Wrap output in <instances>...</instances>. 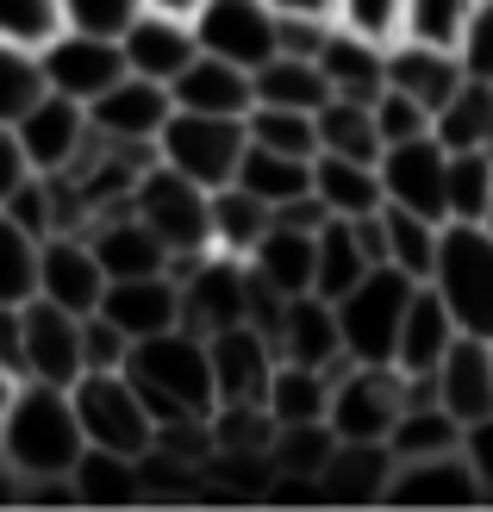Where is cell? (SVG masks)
I'll return each instance as SVG.
<instances>
[{
    "instance_id": "1",
    "label": "cell",
    "mask_w": 493,
    "mask_h": 512,
    "mask_svg": "<svg viewBox=\"0 0 493 512\" xmlns=\"http://www.w3.org/2000/svg\"><path fill=\"white\" fill-rule=\"evenodd\" d=\"M82 419L57 381H19L13 406L0 413V463L13 469L19 494H69V469L82 463ZM75 500V494H69Z\"/></svg>"
},
{
    "instance_id": "2",
    "label": "cell",
    "mask_w": 493,
    "mask_h": 512,
    "mask_svg": "<svg viewBox=\"0 0 493 512\" xmlns=\"http://www.w3.org/2000/svg\"><path fill=\"white\" fill-rule=\"evenodd\" d=\"M125 381L138 388L144 413L150 419H200L213 413V363H206V338H194V331H157V338H138L132 350H125Z\"/></svg>"
},
{
    "instance_id": "3",
    "label": "cell",
    "mask_w": 493,
    "mask_h": 512,
    "mask_svg": "<svg viewBox=\"0 0 493 512\" xmlns=\"http://www.w3.org/2000/svg\"><path fill=\"white\" fill-rule=\"evenodd\" d=\"M425 288L444 300L462 338H493V232L475 219H444Z\"/></svg>"
},
{
    "instance_id": "4",
    "label": "cell",
    "mask_w": 493,
    "mask_h": 512,
    "mask_svg": "<svg viewBox=\"0 0 493 512\" xmlns=\"http://www.w3.org/2000/svg\"><path fill=\"white\" fill-rule=\"evenodd\" d=\"M169 275H175L181 331L219 338L231 325H250V269H244V256H225V250L169 256Z\"/></svg>"
},
{
    "instance_id": "5",
    "label": "cell",
    "mask_w": 493,
    "mask_h": 512,
    "mask_svg": "<svg viewBox=\"0 0 493 512\" xmlns=\"http://www.w3.org/2000/svg\"><path fill=\"white\" fill-rule=\"evenodd\" d=\"M419 281L375 263L369 275L356 281V288H344L331 300L337 313V344H344L350 363H394V338H400V319H406V300Z\"/></svg>"
},
{
    "instance_id": "6",
    "label": "cell",
    "mask_w": 493,
    "mask_h": 512,
    "mask_svg": "<svg viewBox=\"0 0 493 512\" xmlns=\"http://www.w3.org/2000/svg\"><path fill=\"white\" fill-rule=\"evenodd\" d=\"M206 194H213V188L188 182L181 169L144 163L138 182L125 188V207L157 232V244L169 256H200V250H213V232H206Z\"/></svg>"
},
{
    "instance_id": "7",
    "label": "cell",
    "mask_w": 493,
    "mask_h": 512,
    "mask_svg": "<svg viewBox=\"0 0 493 512\" xmlns=\"http://www.w3.org/2000/svg\"><path fill=\"white\" fill-rule=\"evenodd\" d=\"M75 419H82L88 450H113V456H144L150 438H157V419L144 413L138 388L125 381V369H94L69 381Z\"/></svg>"
},
{
    "instance_id": "8",
    "label": "cell",
    "mask_w": 493,
    "mask_h": 512,
    "mask_svg": "<svg viewBox=\"0 0 493 512\" xmlns=\"http://www.w3.org/2000/svg\"><path fill=\"white\" fill-rule=\"evenodd\" d=\"M157 163L181 169L200 188H225L244 163V119L231 113H169L157 132Z\"/></svg>"
},
{
    "instance_id": "9",
    "label": "cell",
    "mask_w": 493,
    "mask_h": 512,
    "mask_svg": "<svg viewBox=\"0 0 493 512\" xmlns=\"http://www.w3.org/2000/svg\"><path fill=\"white\" fill-rule=\"evenodd\" d=\"M394 413H400V369L394 363H344L331 375V400H325L331 438L387 444Z\"/></svg>"
},
{
    "instance_id": "10",
    "label": "cell",
    "mask_w": 493,
    "mask_h": 512,
    "mask_svg": "<svg viewBox=\"0 0 493 512\" xmlns=\"http://www.w3.org/2000/svg\"><path fill=\"white\" fill-rule=\"evenodd\" d=\"M194 44L219 63L256 69L275 57V7L269 0H206L194 13Z\"/></svg>"
},
{
    "instance_id": "11",
    "label": "cell",
    "mask_w": 493,
    "mask_h": 512,
    "mask_svg": "<svg viewBox=\"0 0 493 512\" xmlns=\"http://www.w3.org/2000/svg\"><path fill=\"white\" fill-rule=\"evenodd\" d=\"M38 69H44V88L50 94H69V100H88L100 88H113L125 75V57H119V38H94V32H75L63 25L50 44H38Z\"/></svg>"
},
{
    "instance_id": "12",
    "label": "cell",
    "mask_w": 493,
    "mask_h": 512,
    "mask_svg": "<svg viewBox=\"0 0 493 512\" xmlns=\"http://www.w3.org/2000/svg\"><path fill=\"white\" fill-rule=\"evenodd\" d=\"M169 113H175L169 88L163 82H144V75L125 69L113 88H100L88 100V132L107 138V144H144V150H157V132H163Z\"/></svg>"
},
{
    "instance_id": "13",
    "label": "cell",
    "mask_w": 493,
    "mask_h": 512,
    "mask_svg": "<svg viewBox=\"0 0 493 512\" xmlns=\"http://www.w3.org/2000/svg\"><path fill=\"white\" fill-rule=\"evenodd\" d=\"M375 175H381L387 207H406V213L444 225V144H437L431 132L406 138V144H387L375 157Z\"/></svg>"
},
{
    "instance_id": "14",
    "label": "cell",
    "mask_w": 493,
    "mask_h": 512,
    "mask_svg": "<svg viewBox=\"0 0 493 512\" xmlns=\"http://www.w3.org/2000/svg\"><path fill=\"white\" fill-rule=\"evenodd\" d=\"M313 63L325 75V88L344 94V100H375L387 88V38L362 32V25L331 19L325 38H319V50H313Z\"/></svg>"
},
{
    "instance_id": "15",
    "label": "cell",
    "mask_w": 493,
    "mask_h": 512,
    "mask_svg": "<svg viewBox=\"0 0 493 512\" xmlns=\"http://www.w3.org/2000/svg\"><path fill=\"white\" fill-rule=\"evenodd\" d=\"M25 381H57L69 388L82 375V313H63L50 300H25V344H19Z\"/></svg>"
},
{
    "instance_id": "16",
    "label": "cell",
    "mask_w": 493,
    "mask_h": 512,
    "mask_svg": "<svg viewBox=\"0 0 493 512\" xmlns=\"http://www.w3.org/2000/svg\"><path fill=\"white\" fill-rule=\"evenodd\" d=\"M206 363H213L219 406H263V388L275 375V344L256 325H231L219 338H206Z\"/></svg>"
},
{
    "instance_id": "17",
    "label": "cell",
    "mask_w": 493,
    "mask_h": 512,
    "mask_svg": "<svg viewBox=\"0 0 493 512\" xmlns=\"http://www.w3.org/2000/svg\"><path fill=\"white\" fill-rule=\"evenodd\" d=\"M13 132H19V144H25V157H32L38 175H57V169H75L82 150H88V107L44 88V100L32 113H19Z\"/></svg>"
},
{
    "instance_id": "18",
    "label": "cell",
    "mask_w": 493,
    "mask_h": 512,
    "mask_svg": "<svg viewBox=\"0 0 493 512\" xmlns=\"http://www.w3.org/2000/svg\"><path fill=\"white\" fill-rule=\"evenodd\" d=\"M100 288H107V269L94 263V250L82 232H50L38 250V300L63 306V313H94Z\"/></svg>"
},
{
    "instance_id": "19",
    "label": "cell",
    "mask_w": 493,
    "mask_h": 512,
    "mask_svg": "<svg viewBox=\"0 0 493 512\" xmlns=\"http://www.w3.org/2000/svg\"><path fill=\"white\" fill-rule=\"evenodd\" d=\"M88 250H94V263L107 269V281L119 275H169V250L157 244V232L125 207V200H107L94 219V232H82Z\"/></svg>"
},
{
    "instance_id": "20",
    "label": "cell",
    "mask_w": 493,
    "mask_h": 512,
    "mask_svg": "<svg viewBox=\"0 0 493 512\" xmlns=\"http://www.w3.org/2000/svg\"><path fill=\"white\" fill-rule=\"evenodd\" d=\"M475 469L462 450H437V456H400L387 475V506H475Z\"/></svg>"
},
{
    "instance_id": "21",
    "label": "cell",
    "mask_w": 493,
    "mask_h": 512,
    "mask_svg": "<svg viewBox=\"0 0 493 512\" xmlns=\"http://www.w3.org/2000/svg\"><path fill=\"white\" fill-rule=\"evenodd\" d=\"M275 356L281 363H306V369H344L350 356L337 344V313L331 300H319L313 288L281 300V319H275Z\"/></svg>"
},
{
    "instance_id": "22",
    "label": "cell",
    "mask_w": 493,
    "mask_h": 512,
    "mask_svg": "<svg viewBox=\"0 0 493 512\" xmlns=\"http://www.w3.org/2000/svg\"><path fill=\"white\" fill-rule=\"evenodd\" d=\"M194 50H200V44H194V19H169V13H150V7L119 32L125 69L144 75V82H163V88L194 63Z\"/></svg>"
},
{
    "instance_id": "23",
    "label": "cell",
    "mask_w": 493,
    "mask_h": 512,
    "mask_svg": "<svg viewBox=\"0 0 493 512\" xmlns=\"http://www.w3.org/2000/svg\"><path fill=\"white\" fill-rule=\"evenodd\" d=\"M94 313H107L125 338H157V331L181 325V306H175V275H119L100 288V306Z\"/></svg>"
},
{
    "instance_id": "24",
    "label": "cell",
    "mask_w": 493,
    "mask_h": 512,
    "mask_svg": "<svg viewBox=\"0 0 493 512\" xmlns=\"http://www.w3.org/2000/svg\"><path fill=\"white\" fill-rule=\"evenodd\" d=\"M437 375V406L456 419V425H475L493 413V356H487V338H462L444 350V363L431 369Z\"/></svg>"
},
{
    "instance_id": "25",
    "label": "cell",
    "mask_w": 493,
    "mask_h": 512,
    "mask_svg": "<svg viewBox=\"0 0 493 512\" xmlns=\"http://www.w3.org/2000/svg\"><path fill=\"white\" fill-rule=\"evenodd\" d=\"M462 82L456 50L444 44H419V38H387V88H400L406 100H419L425 113H437Z\"/></svg>"
},
{
    "instance_id": "26",
    "label": "cell",
    "mask_w": 493,
    "mask_h": 512,
    "mask_svg": "<svg viewBox=\"0 0 493 512\" xmlns=\"http://www.w3.org/2000/svg\"><path fill=\"white\" fill-rule=\"evenodd\" d=\"M169 100H175L181 113H231V119H244L256 107L250 69L219 63V57H206V50H194V63L169 82Z\"/></svg>"
},
{
    "instance_id": "27",
    "label": "cell",
    "mask_w": 493,
    "mask_h": 512,
    "mask_svg": "<svg viewBox=\"0 0 493 512\" xmlns=\"http://www.w3.org/2000/svg\"><path fill=\"white\" fill-rule=\"evenodd\" d=\"M387 475H394V450L387 444H356L337 438L331 456L313 475V494L325 500H387Z\"/></svg>"
},
{
    "instance_id": "28",
    "label": "cell",
    "mask_w": 493,
    "mask_h": 512,
    "mask_svg": "<svg viewBox=\"0 0 493 512\" xmlns=\"http://www.w3.org/2000/svg\"><path fill=\"white\" fill-rule=\"evenodd\" d=\"M456 344V325L444 313V300H437L425 281L412 288L406 300V319H400V338H394V369L400 375H431L437 363H444V350Z\"/></svg>"
},
{
    "instance_id": "29",
    "label": "cell",
    "mask_w": 493,
    "mask_h": 512,
    "mask_svg": "<svg viewBox=\"0 0 493 512\" xmlns=\"http://www.w3.org/2000/svg\"><path fill=\"white\" fill-rule=\"evenodd\" d=\"M250 275L263 281L269 294H306L313 288V232H294V225H275L256 238V250L244 256Z\"/></svg>"
},
{
    "instance_id": "30",
    "label": "cell",
    "mask_w": 493,
    "mask_h": 512,
    "mask_svg": "<svg viewBox=\"0 0 493 512\" xmlns=\"http://www.w3.org/2000/svg\"><path fill=\"white\" fill-rule=\"evenodd\" d=\"M375 263H369V250H362V238H356V219H325L319 232H313V294L319 300H337L344 288H356L362 275H369Z\"/></svg>"
},
{
    "instance_id": "31",
    "label": "cell",
    "mask_w": 493,
    "mask_h": 512,
    "mask_svg": "<svg viewBox=\"0 0 493 512\" xmlns=\"http://www.w3.org/2000/svg\"><path fill=\"white\" fill-rule=\"evenodd\" d=\"M313 194L325 200V213H337V219H362V213L381 207V175H375V163L313 150Z\"/></svg>"
},
{
    "instance_id": "32",
    "label": "cell",
    "mask_w": 493,
    "mask_h": 512,
    "mask_svg": "<svg viewBox=\"0 0 493 512\" xmlns=\"http://www.w3.org/2000/svg\"><path fill=\"white\" fill-rule=\"evenodd\" d=\"M313 138L331 157H356V163H375L381 157V132H375V113L369 100H344V94H325L313 107Z\"/></svg>"
},
{
    "instance_id": "33",
    "label": "cell",
    "mask_w": 493,
    "mask_h": 512,
    "mask_svg": "<svg viewBox=\"0 0 493 512\" xmlns=\"http://www.w3.org/2000/svg\"><path fill=\"white\" fill-rule=\"evenodd\" d=\"M250 94L263 100V107L313 113L331 88H325V75H319V63H313V57H288V50H275L269 63H256V69H250Z\"/></svg>"
},
{
    "instance_id": "34",
    "label": "cell",
    "mask_w": 493,
    "mask_h": 512,
    "mask_svg": "<svg viewBox=\"0 0 493 512\" xmlns=\"http://www.w3.org/2000/svg\"><path fill=\"white\" fill-rule=\"evenodd\" d=\"M325 400H331V369H306V363H281V356H275V375L263 388V413L275 425L325 419Z\"/></svg>"
},
{
    "instance_id": "35",
    "label": "cell",
    "mask_w": 493,
    "mask_h": 512,
    "mask_svg": "<svg viewBox=\"0 0 493 512\" xmlns=\"http://www.w3.org/2000/svg\"><path fill=\"white\" fill-rule=\"evenodd\" d=\"M206 232H213V250H225V256H250L256 238L269 232V207H263L256 194H244L238 182H225V188L206 194Z\"/></svg>"
},
{
    "instance_id": "36",
    "label": "cell",
    "mask_w": 493,
    "mask_h": 512,
    "mask_svg": "<svg viewBox=\"0 0 493 512\" xmlns=\"http://www.w3.org/2000/svg\"><path fill=\"white\" fill-rule=\"evenodd\" d=\"M231 182H238L244 194H256L263 207H281V200L313 188V157H281V150H263V144L244 138V163H238Z\"/></svg>"
},
{
    "instance_id": "37",
    "label": "cell",
    "mask_w": 493,
    "mask_h": 512,
    "mask_svg": "<svg viewBox=\"0 0 493 512\" xmlns=\"http://www.w3.org/2000/svg\"><path fill=\"white\" fill-rule=\"evenodd\" d=\"M487 125H493V82L462 75L456 94L431 113V138L444 144V150H481L487 144Z\"/></svg>"
},
{
    "instance_id": "38",
    "label": "cell",
    "mask_w": 493,
    "mask_h": 512,
    "mask_svg": "<svg viewBox=\"0 0 493 512\" xmlns=\"http://www.w3.org/2000/svg\"><path fill=\"white\" fill-rule=\"evenodd\" d=\"M375 232H381V263H387V269L425 281L431 250H437V219H419V213L387 207V200H381V207H375Z\"/></svg>"
},
{
    "instance_id": "39",
    "label": "cell",
    "mask_w": 493,
    "mask_h": 512,
    "mask_svg": "<svg viewBox=\"0 0 493 512\" xmlns=\"http://www.w3.org/2000/svg\"><path fill=\"white\" fill-rule=\"evenodd\" d=\"M493 157L487 150H444V219H487Z\"/></svg>"
},
{
    "instance_id": "40",
    "label": "cell",
    "mask_w": 493,
    "mask_h": 512,
    "mask_svg": "<svg viewBox=\"0 0 493 512\" xmlns=\"http://www.w3.org/2000/svg\"><path fill=\"white\" fill-rule=\"evenodd\" d=\"M387 450H394V463H400V456L462 450V425H456L437 400H425V406H400V413H394V431H387Z\"/></svg>"
},
{
    "instance_id": "41",
    "label": "cell",
    "mask_w": 493,
    "mask_h": 512,
    "mask_svg": "<svg viewBox=\"0 0 493 512\" xmlns=\"http://www.w3.org/2000/svg\"><path fill=\"white\" fill-rule=\"evenodd\" d=\"M69 494H75V500H144V475H138V456L82 450V463L69 469Z\"/></svg>"
},
{
    "instance_id": "42",
    "label": "cell",
    "mask_w": 493,
    "mask_h": 512,
    "mask_svg": "<svg viewBox=\"0 0 493 512\" xmlns=\"http://www.w3.org/2000/svg\"><path fill=\"white\" fill-rule=\"evenodd\" d=\"M469 13H475V0H400L394 7V38H419V44L456 50Z\"/></svg>"
},
{
    "instance_id": "43",
    "label": "cell",
    "mask_w": 493,
    "mask_h": 512,
    "mask_svg": "<svg viewBox=\"0 0 493 512\" xmlns=\"http://www.w3.org/2000/svg\"><path fill=\"white\" fill-rule=\"evenodd\" d=\"M244 138L263 144V150H281V157H313L319 138H313V113H294V107H256L244 113Z\"/></svg>"
},
{
    "instance_id": "44",
    "label": "cell",
    "mask_w": 493,
    "mask_h": 512,
    "mask_svg": "<svg viewBox=\"0 0 493 512\" xmlns=\"http://www.w3.org/2000/svg\"><path fill=\"white\" fill-rule=\"evenodd\" d=\"M44 100V69L32 44L0 38V125H19V113H32Z\"/></svg>"
},
{
    "instance_id": "45",
    "label": "cell",
    "mask_w": 493,
    "mask_h": 512,
    "mask_svg": "<svg viewBox=\"0 0 493 512\" xmlns=\"http://www.w3.org/2000/svg\"><path fill=\"white\" fill-rule=\"evenodd\" d=\"M38 250L44 238L38 232H25L19 219L0 213V300H32L38 294Z\"/></svg>"
},
{
    "instance_id": "46",
    "label": "cell",
    "mask_w": 493,
    "mask_h": 512,
    "mask_svg": "<svg viewBox=\"0 0 493 512\" xmlns=\"http://www.w3.org/2000/svg\"><path fill=\"white\" fill-rule=\"evenodd\" d=\"M63 32V0H0V38L7 44H50Z\"/></svg>"
},
{
    "instance_id": "47",
    "label": "cell",
    "mask_w": 493,
    "mask_h": 512,
    "mask_svg": "<svg viewBox=\"0 0 493 512\" xmlns=\"http://www.w3.org/2000/svg\"><path fill=\"white\" fill-rule=\"evenodd\" d=\"M369 113H375L381 150H387V144H406V138H425V132H431V113L419 107V100H406L400 88H381V94L369 100Z\"/></svg>"
},
{
    "instance_id": "48",
    "label": "cell",
    "mask_w": 493,
    "mask_h": 512,
    "mask_svg": "<svg viewBox=\"0 0 493 512\" xmlns=\"http://www.w3.org/2000/svg\"><path fill=\"white\" fill-rule=\"evenodd\" d=\"M138 13H144V0H63V25L94 32V38H119Z\"/></svg>"
},
{
    "instance_id": "49",
    "label": "cell",
    "mask_w": 493,
    "mask_h": 512,
    "mask_svg": "<svg viewBox=\"0 0 493 512\" xmlns=\"http://www.w3.org/2000/svg\"><path fill=\"white\" fill-rule=\"evenodd\" d=\"M125 350H132V338H125L107 313H82V375H94V369H125Z\"/></svg>"
},
{
    "instance_id": "50",
    "label": "cell",
    "mask_w": 493,
    "mask_h": 512,
    "mask_svg": "<svg viewBox=\"0 0 493 512\" xmlns=\"http://www.w3.org/2000/svg\"><path fill=\"white\" fill-rule=\"evenodd\" d=\"M456 63H462V75H475V82H493V0H475L469 25H462V38H456Z\"/></svg>"
},
{
    "instance_id": "51",
    "label": "cell",
    "mask_w": 493,
    "mask_h": 512,
    "mask_svg": "<svg viewBox=\"0 0 493 512\" xmlns=\"http://www.w3.org/2000/svg\"><path fill=\"white\" fill-rule=\"evenodd\" d=\"M462 456H469V469H475L481 500H493V413L475 419V425H462Z\"/></svg>"
},
{
    "instance_id": "52",
    "label": "cell",
    "mask_w": 493,
    "mask_h": 512,
    "mask_svg": "<svg viewBox=\"0 0 493 512\" xmlns=\"http://www.w3.org/2000/svg\"><path fill=\"white\" fill-rule=\"evenodd\" d=\"M32 157H25V144H19V132H13V125H0V207H7V200L25 188V182H32Z\"/></svg>"
},
{
    "instance_id": "53",
    "label": "cell",
    "mask_w": 493,
    "mask_h": 512,
    "mask_svg": "<svg viewBox=\"0 0 493 512\" xmlns=\"http://www.w3.org/2000/svg\"><path fill=\"white\" fill-rule=\"evenodd\" d=\"M394 7L400 0H337V19L362 25V32H375V38H394Z\"/></svg>"
},
{
    "instance_id": "54",
    "label": "cell",
    "mask_w": 493,
    "mask_h": 512,
    "mask_svg": "<svg viewBox=\"0 0 493 512\" xmlns=\"http://www.w3.org/2000/svg\"><path fill=\"white\" fill-rule=\"evenodd\" d=\"M19 344H25V300H0V369H13L25 381V363H19Z\"/></svg>"
},
{
    "instance_id": "55",
    "label": "cell",
    "mask_w": 493,
    "mask_h": 512,
    "mask_svg": "<svg viewBox=\"0 0 493 512\" xmlns=\"http://www.w3.org/2000/svg\"><path fill=\"white\" fill-rule=\"evenodd\" d=\"M275 13H313V19H337V0H269Z\"/></svg>"
},
{
    "instance_id": "56",
    "label": "cell",
    "mask_w": 493,
    "mask_h": 512,
    "mask_svg": "<svg viewBox=\"0 0 493 512\" xmlns=\"http://www.w3.org/2000/svg\"><path fill=\"white\" fill-rule=\"evenodd\" d=\"M144 7H150V13H169V19H194L206 0H144Z\"/></svg>"
},
{
    "instance_id": "57",
    "label": "cell",
    "mask_w": 493,
    "mask_h": 512,
    "mask_svg": "<svg viewBox=\"0 0 493 512\" xmlns=\"http://www.w3.org/2000/svg\"><path fill=\"white\" fill-rule=\"evenodd\" d=\"M13 394H19V375H13V369H0V413L13 406Z\"/></svg>"
},
{
    "instance_id": "58",
    "label": "cell",
    "mask_w": 493,
    "mask_h": 512,
    "mask_svg": "<svg viewBox=\"0 0 493 512\" xmlns=\"http://www.w3.org/2000/svg\"><path fill=\"white\" fill-rule=\"evenodd\" d=\"M481 150H487V157H493V125H487V144H481Z\"/></svg>"
},
{
    "instance_id": "59",
    "label": "cell",
    "mask_w": 493,
    "mask_h": 512,
    "mask_svg": "<svg viewBox=\"0 0 493 512\" xmlns=\"http://www.w3.org/2000/svg\"><path fill=\"white\" fill-rule=\"evenodd\" d=\"M481 225H487V232H493V200H487V219H481Z\"/></svg>"
},
{
    "instance_id": "60",
    "label": "cell",
    "mask_w": 493,
    "mask_h": 512,
    "mask_svg": "<svg viewBox=\"0 0 493 512\" xmlns=\"http://www.w3.org/2000/svg\"><path fill=\"white\" fill-rule=\"evenodd\" d=\"M487 356H493V338H487Z\"/></svg>"
}]
</instances>
